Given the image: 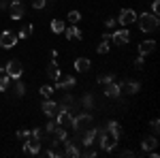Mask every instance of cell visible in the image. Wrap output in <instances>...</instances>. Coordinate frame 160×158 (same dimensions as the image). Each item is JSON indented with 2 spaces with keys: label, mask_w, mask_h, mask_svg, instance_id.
<instances>
[{
  "label": "cell",
  "mask_w": 160,
  "mask_h": 158,
  "mask_svg": "<svg viewBox=\"0 0 160 158\" xmlns=\"http://www.w3.org/2000/svg\"><path fill=\"white\" fill-rule=\"evenodd\" d=\"M115 24H118V22H115L113 17H109V19H105V26H107V28H113Z\"/></svg>",
  "instance_id": "obj_37"
},
{
  "label": "cell",
  "mask_w": 160,
  "mask_h": 158,
  "mask_svg": "<svg viewBox=\"0 0 160 158\" xmlns=\"http://www.w3.org/2000/svg\"><path fill=\"white\" fill-rule=\"evenodd\" d=\"M56 124L64 126V128H73V113L68 109H64V107H60L58 113H56Z\"/></svg>",
  "instance_id": "obj_5"
},
{
  "label": "cell",
  "mask_w": 160,
  "mask_h": 158,
  "mask_svg": "<svg viewBox=\"0 0 160 158\" xmlns=\"http://www.w3.org/2000/svg\"><path fill=\"white\" fill-rule=\"evenodd\" d=\"M41 109H43V113L45 115H49V118H56V113H58V103L56 100H51V98H45L43 100V105H41Z\"/></svg>",
  "instance_id": "obj_11"
},
{
  "label": "cell",
  "mask_w": 160,
  "mask_h": 158,
  "mask_svg": "<svg viewBox=\"0 0 160 158\" xmlns=\"http://www.w3.org/2000/svg\"><path fill=\"white\" fill-rule=\"evenodd\" d=\"M68 22H71V24H79V22H81V13L79 11H71L68 13Z\"/></svg>",
  "instance_id": "obj_27"
},
{
  "label": "cell",
  "mask_w": 160,
  "mask_h": 158,
  "mask_svg": "<svg viewBox=\"0 0 160 158\" xmlns=\"http://www.w3.org/2000/svg\"><path fill=\"white\" fill-rule=\"evenodd\" d=\"M28 133H30V130H26V128H22V130H17V139H22V141H24L26 137H28Z\"/></svg>",
  "instance_id": "obj_35"
},
{
  "label": "cell",
  "mask_w": 160,
  "mask_h": 158,
  "mask_svg": "<svg viewBox=\"0 0 160 158\" xmlns=\"http://www.w3.org/2000/svg\"><path fill=\"white\" fill-rule=\"evenodd\" d=\"M107 130H109V133L113 135V137H118V139H120V133H122V130H120V122L111 120L109 124H107Z\"/></svg>",
  "instance_id": "obj_23"
},
{
  "label": "cell",
  "mask_w": 160,
  "mask_h": 158,
  "mask_svg": "<svg viewBox=\"0 0 160 158\" xmlns=\"http://www.w3.org/2000/svg\"><path fill=\"white\" fill-rule=\"evenodd\" d=\"M64 22L62 19H51V32H56V34H62L64 32Z\"/></svg>",
  "instance_id": "obj_24"
},
{
  "label": "cell",
  "mask_w": 160,
  "mask_h": 158,
  "mask_svg": "<svg viewBox=\"0 0 160 158\" xmlns=\"http://www.w3.org/2000/svg\"><path fill=\"white\" fill-rule=\"evenodd\" d=\"M41 141H38L37 137L32 135V130L28 133V137L24 139V152L26 154H32V156H37V154H41Z\"/></svg>",
  "instance_id": "obj_3"
},
{
  "label": "cell",
  "mask_w": 160,
  "mask_h": 158,
  "mask_svg": "<svg viewBox=\"0 0 160 158\" xmlns=\"http://www.w3.org/2000/svg\"><path fill=\"white\" fill-rule=\"evenodd\" d=\"M122 156H135V152H132V150H124Z\"/></svg>",
  "instance_id": "obj_39"
},
{
  "label": "cell",
  "mask_w": 160,
  "mask_h": 158,
  "mask_svg": "<svg viewBox=\"0 0 160 158\" xmlns=\"http://www.w3.org/2000/svg\"><path fill=\"white\" fill-rule=\"evenodd\" d=\"M38 92H41V96H43V98H49L51 94H53V88H51V85H41Z\"/></svg>",
  "instance_id": "obj_26"
},
{
  "label": "cell",
  "mask_w": 160,
  "mask_h": 158,
  "mask_svg": "<svg viewBox=\"0 0 160 158\" xmlns=\"http://www.w3.org/2000/svg\"><path fill=\"white\" fill-rule=\"evenodd\" d=\"M158 11H160V0H154V2H152V13L158 15Z\"/></svg>",
  "instance_id": "obj_34"
},
{
  "label": "cell",
  "mask_w": 160,
  "mask_h": 158,
  "mask_svg": "<svg viewBox=\"0 0 160 158\" xmlns=\"http://www.w3.org/2000/svg\"><path fill=\"white\" fill-rule=\"evenodd\" d=\"M109 51V41H102L98 45V54H107Z\"/></svg>",
  "instance_id": "obj_32"
},
{
  "label": "cell",
  "mask_w": 160,
  "mask_h": 158,
  "mask_svg": "<svg viewBox=\"0 0 160 158\" xmlns=\"http://www.w3.org/2000/svg\"><path fill=\"white\" fill-rule=\"evenodd\" d=\"M98 143H100V147H102L105 152H113V150H115V145H118V137H113V135L105 128V133L100 135Z\"/></svg>",
  "instance_id": "obj_6"
},
{
  "label": "cell",
  "mask_w": 160,
  "mask_h": 158,
  "mask_svg": "<svg viewBox=\"0 0 160 158\" xmlns=\"http://www.w3.org/2000/svg\"><path fill=\"white\" fill-rule=\"evenodd\" d=\"M92 113L86 111V113H79V115H73V130L75 133H81V130H86L92 126Z\"/></svg>",
  "instance_id": "obj_2"
},
{
  "label": "cell",
  "mask_w": 160,
  "mask_h": 158,
  "mask_svg": "<svg viewBox=\"0 0 160 158\" xmlns=\"http://www.w3.org/2000/svg\"><path fill=\"white\" fill-rule=\"evenodd\" d=\"M102 41H109L111 43V32H105V34H102Z\"/></svg>",
  "instance_id": "obj_40"
},
{
  "label": "cell",
  "mask_w": 160,
  "mask_h": 158,
  "mask_svg": "<svg viewBox=\"0 0 160 158\" xmlns=\"http://www.w3.org/2000/svg\"><path fill=\"white\" fill-rule=\"evenodd\" d=\"M90 69H92V62L88 60V58H77L75 60V71L77 73H88Z\"/></svg>",
  "instance_id": "obj_17"
},
{
  "label": "cell",
  "mask_w": 160,
  "mask_h": 158,
  "mask_svg": "<svg viewBox=\"0 0 160 158\" xmlns=\"http://www.w3.org/2000/svg\"><path fill=\"white\" fill-rule=\"evenodd\" d=\"M13 94L17 98H22L26 94V85H24V81H19V79H15V85H13Z\"/></svg>",
  "instance_id": "obj_21"
},
{
  "label": "cell",
  "mask_w": 160,
  "mask_h": 158,
  "mask_svg": "<svg viewBox=\"0 0 160 158\" xmlns=\"http://www.w3.org/2000/svg\"><path fill=\"white\" fill-rule=\"evenodd\" d=\"M17 45V34L15 32H11V30H4L2 34H0V47L4 49H11Z\"/></svg>",
  "instance_id": "obj_8"
},
{
  "label": "cell",
  "mask_w": 160,
  "mask_h": 158,
  "mask_svg": "<svg viewBox=\"0 0 160 158\" xmlns=\"http://www.w3.org/2000/svg\"><path fill=\"white\" fill-rule=\"evenodd\" d=\"M143 62H145V56H139L135 60V69L137 71H143Z\"/></svg>",
  "instance_id": "obj_30"
},
{
  "label": "cell",
  "mask_w": 160,
  "mask_h": 158,
  "mask_svg": "<svg viewBox=\"0 0 160 158\" xmlns=\"http://www.w3.org/2000/svg\"><path fill=\"white\" fill-rule=\"evenodd\" d=\"M122 94V90H120V84H115V81H109V84H105V96L107 98H118Z\"/></svg>",
  "instance_id": "obj_13"
},
{
  "label": "cell",
  "mask_w": 160,
  "mask_h": 158,
  "mask_svg": "<svg viewBox=\"0 0 160 158\" xmlns=\"http://www.w3.org/2000/svg\"><path fill=\"white\" fill-rule=\"evenodd\" d=\"M154 47H156V41H141L139 43V56H145L148 58L149 54L154 51Z\"/></svg>",
  "instance_id": "obj_15"
},
{
  "label": "cell",
  "mask_w": 160,
  "mask_h": 158,
  "mask_svg": "<svg viewBox=\"0 0 160 158\" xmlns=\"http://www.w3.org/2000/svg\"><path fill=\"white\" fill-rule=\"evenodd\" d=\"M9 13H11V19H22L24 17V4H22V0H11V7H9Z\"/></svg>",
  "instance_id": "obj_9"
},
{
  "label": "cell",
  "mask_w": 160,
  "mask_h": 158,
  "mask_svg": "<svg viewBox=\"0 0 160 158\" xmlns=\"http://www.w3.org/2000/svg\"><path fill=\"white\" fill-rule=\"evenodd\" d=\"M149 128H152V133H154V135H158V130H160V122H158V120H152V122H149Z\"/></svg>",
  "instance_id": "obj_31"
},
{
  "label": "cell",
  "mask_w": 160,
  "mask_h": 158,
  "mask_svg": "<svg viewBox=\"0 0 160 158\" xmlns=\"http://www.w3.org/2000/svg\"><path fill=\"white\" fill-rule=\"evenodd\" d=\"M47 2H49V0H32V7H34V9H45Z\"/></svg>",
  "instance_id": "obj_28"
},
{
  "label": "cell",
  "mask_w": 160,
  "mask_h": 158,
  "mask_svg": "<svg viewBox=\"0 0 160 158\" xmlns=\"http://www.w3.org/2000/svg\"><path fill=\"white\" fill-rule=\"evenodd\" d=\"M139 88H141L139 81H122V84H120V90L126 92V94H137V92H139Z\"/></svg>",
  "instance_id": "obj_16"
},
{
  "label": "cell",
  "mask_w": 160,
  "mask_h": 158,
  "mask_svg": "<svg viewBox=\"0 0 160 158\" xmlns=\"http://www.w3.org/2000/svg\"><path fill=\"white\" fill-rule=\"evenodd\" d=\"M75 77H71V75H66V77H58L56 79V85H53V90H62V92H68V90H73L75 88Z\"/></svg>",
  "instance_id": "obj_7"
},
{
  "label": "cell",
  "mask_w": 160,
  "mask_h": 158,
  "mask_svg": "<svg viewBox=\"0 0 160 158\" xmlns=\"http://www.w3.org/2000/svg\"><path fill=\"white\" fill-rule=\"evenodd\" d=\"M0 75H7V73H4V66H2V64H0Z\"/></svg>",
  "instance_id": "obj_41"
},
{
  "label": "cell",
  "mask_w": 160,
  "mask_h": 158,
  "mask_svg": "<svg viewBox=\"0 0 160 158\" xmlns=\"http://www.w3.org/2000/svg\"><path fill=\"white\" fill-rule=\"evenodd\" d=\"M53 137H56V139H60V141H66V139H68V133H66V128H64V126H58V124H56V128H53Z\"/></svg>",
  "instance_id": "obj_20"
},
{
  "label": "cell",
  "mask_w": 160,
  "mask_h": 158,
  "mask_svg": "<svg viewBox=\"0 0 160 158\" xmlns=\"http://www.w3.org/2000/svg\"><path fill=\"white\" fill-rule=\"evenodd\" d=\"M0 9L7 11V9H9V0H0Z\"/></svg>",
  "instance_id": "obj_38"
},
{
  "label": "cell",
  "mask_w": 160,
  "mask_h": 158,
  "mask_svg": "<svg viewBox=\"0 0 160 158\" xmlns=\"http://www.w3.org/2000/svg\"><path fill=\"white\" fill-rule=\"evenodd\" d=\"M156 145H158V139H156V137H145L143 143H141L143 152H152V150H156Z\"/></svg>",
  "instance_id": "obj_19"
},
{
  "label": "cell",
  "mask_w": 160,
  "mask_h": 158,
  "mask_svg": "<svg viewBox=\"0 0 160 158\" xmlns=\"http://www.w3.org/2000/svg\"><path fill=\"white\" fill-rule=\"evenodd\" d=\"M9 84H11V77L9 75H0V92H7Z\"/></svg>",
  "instance_id": "obj_25"
},
{
  "label": "cell",
  "mask_w": 160,
  "mask_h": 158,
  "mask_svg": "<svg viewBox=\"0 0 160 158\" xmlns=\"http://www.w3.org/2000/svg\"><path fill=\"white\" fill-rule=\"evenodd\" d=\"M4 73L9 75L11 79H19V77L24 75V66H22V62H19V60H9V62H7V66H4Z\"/></svg>",
  "instance_id": "obj_4"
},
{
  "label": "cell",
  "mask_w": 160,
  "mask_h": 158,
  "mask_svg": "<svg viewBox=\"0 0 160 158\" xmlns=\"http://www.w3.org/2000/svg\"><path fill=\"white\" fill-rule=\"evenodd\" d=\"M137 22H139V28L143 30V32H156L158 30V15H154V13H141V15H137Z\"/></svg>",
  "instance_id": "obj_1"
},
{
  "label": "cell",
  "mask_w": 160,
  "mask_h": 158,
  "mask_svg": "<svg viewBox=\"0 0 160 158\" xmlns=\"http://www.w3.org/2000/svg\"><path fill=\"white\" fill-rule=\"evenodd\" d=\"M109 81H115V75H102V77H98V84H109Z\"/></svg>",
  "instance_id": "obj_29"
},
{
  "label": "cell",
  "mask_w": 160,
  "mask_h": 158,
  "mask_svg": "<svg viewBox=\"0 0 160 158\" xmlns=\"http://www.w3.org/2000/svg\"><path fill=\"white\" fill-rule=\"evenodd\" d=\"M83 107H86V109H92V107H94V98L86 96V98H83Z\"/></svg>",
  "instance_id": "obj_33"
},
{
  "label": "cell",
  "mask_w": 160,
  "mask_h": 158,
  "mask_svg": "<svg viewBox=\"0 0 160 158\" xmlns=\"http://www.w3.org/2000/svg\"><path fill=\"white\" fill-rule=\"evenodd\" d=\"M53 128H56V122H49V124H47V126H45V133H53Z\"/></svg>",
  "instance_id": "obj_36"
},
{
  "label": "cell",
  "mask_w": 160,
  "mask_h": 158,
  "mask_svg": "<svg viewBox=\"0 0 160 158\" xmlns=\"http://www.w3.org/2000/svg\"><path fill=\"white\" fill-rule=\"evenodd\" d=\"M32 30H34V26H32V24H24V26H22V30L17 32V38H28L30 34H32Z\"/></svg>",
  "instance_id": "obj_22"
},
{
  "label": "cell",
  "mask_w": 160,
  "mask_h": 158,
  "mask_svg": "<svg viewBox=\"0 0 160 158\" xmlns=\"http://www.w3.org/2000/svg\"><path fill=\"white\" fill-rule=\"evenodd\" d=\"M111 41H113L115 45H126V43L130 41V30H126V28H122V30L113 32V34H111Z\"/></svg>",
  "instance_id": "obj_12"
},
{
  "label": "cell",
  "mask_w": 160,
  "mask_h": 158,
  "mask_svg": "<svg viewBox=\"0 0 160 158\" xmlns=\"http://www.w3.org/2000/svg\"><path fill=\"white\" fill-rule=\"evenodd\" d=\"M118 22L122 26H128V24H135L137 22V13L132 9H122L120 11V17H118Z\"/></svg>",
  "instance_id": "obj_10"
},
{
  "label": "cell",
  "mask_w": 160,
  "mask_h": 158,
  "mask_svg": "<svg viewBox=\"0 0 160 158\" xmlns=\"http://www.w3.org/2000/svg\"><path fill=\"white\" fill-rule=\"evenodd\" d=\"M64 34H66L68 41H79L81 38V30L73 24V26H68V28H64Z\"/></svg>",
  "instance_id": "obj_18"
},
{
  "label": "cell",
  "mask_w": 160,
  "mask_h": 158,
  "mask_svg": "<svg viewBox=\"0 0 160 158\" xmlns=\"http://www.w3.org/2000/svg\"><path fill=\"white\" fill-rule=\"evenodd\" d=\"M45 75H47V77H49V79H53V81H56V79H58V77H60V66H58V62L56 60H51L49 64H47V69H45Z\"/></svg>",
  "instance_id": "obj_14"
}]
</instances>
